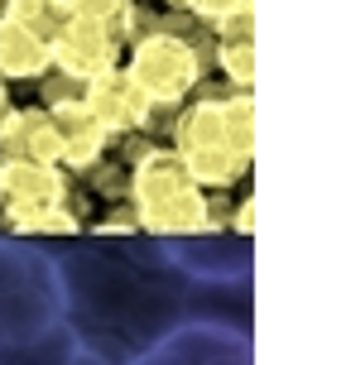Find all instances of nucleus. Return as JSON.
<instances>
[{
  "mask_svg": "<svg viewBox=\"0 0 346 365\" xmlns=\"http://www.w3.org/2000/svg\"><path fill=\"white\" fill-rule=\"evenodd\" d=\"M63 279L49 255L0 240V356L34 351L63 322Z\"/></svg>",
  "mask_w": 346,
  "mask_h": 365,
  "instance_id": "nucleus-1",
  "label": "nucleus"
},
{
  "mask_svg": "<svg viewBox=\"0 0 346 365\" xmlns=\"http://www.w3.org/2000/svg\"><path fill=\"white\" fill-rule=\"evenodd\" d=\"M245 346V336H236L231 327H217V322H188V327H173L168 336H159L145 356H135L130 365H212L217 356Z\"/></svg>",
  "mask_w": 346,
  "mask_h": 365,
  "instance_id": "nucleus-2",
  "label": "nucleus"
},
{
  "mask_svg": "<svg viewBox=\"0 0 346 365\" xmlns=\"http://www.w3.org/2000/svg\"><path fill=\"white\" fill-rule=\"evenodd\" d=\"M58 365H116V361H111V356H101V351H91V346H82V341H77V346L68 351V356H63Z\"/></svg>",
  "mask_w": 346,
  "mask_h": 365,
  "instance_id": "nucleus-3",
  "label": "nucleus"
},
{
  "mask_svg": "<svg viewBox=\"0 0 346 365\" xmlns=\"http://www.w3.org/2000/svg\"><path fill=\"white\" fill-rule=\"evenodd\" d=\"M0 365H5V361H0Z\"/></svg>",
  "mask_w": 346,
  "mask_h": 365,
  "instance_id": "nucleus-4",
  "label": "nucleus"
}]
</instances>
